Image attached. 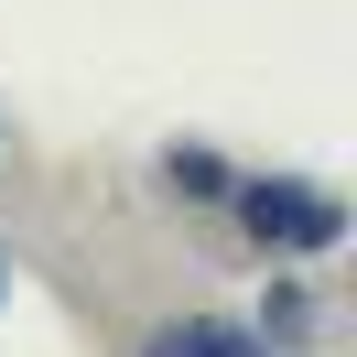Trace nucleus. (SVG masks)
I'll return each instance as SVG.
<instances>
[{
	"label": "nucleus",
	"instance_id": "1",
	"mask_svg": "<svg viewBox=\"0 0 357 357\" xmlns=\"http://www.w3.org/2000/svg\"><path fill=\"white\" fill-rule=\"evenodd\" d=\"M238 195V227L260 249H335L347 238V206L325 195V184H303V174H249V184H227Z\"/></svg>",
	"mask_w": 357,
	"mask_h": 357
},
{
	"label": "nucleus",
	"instance_id": "2",
	"mask_svg": "<svg viewBox=\"0 0 357 357\" xmlns=\"http://www.w3.org/2000/svg\"><path fill=\"white\" fill-rule=\"evenodd\" d=\"M141 357H271L260 335H238V325H217V314H184V325H162Z\"/></svg>",
	"mask_w": 357,
	"mask_h": 357
}]
</instances>
